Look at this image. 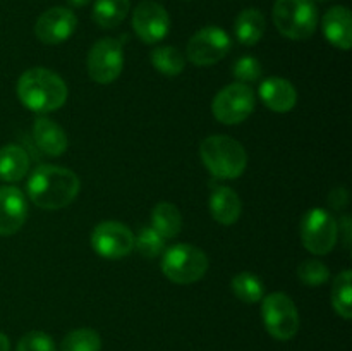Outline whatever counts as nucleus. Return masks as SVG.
<instances>
[{
    "label": "nucleus",
    "instance_id": "1",
    "mask_svg": "<svg viewBox=\"0 0 352 351\" xmlns=\"http://www.w3.org/2000/svg\"><path fill=\"white\" fill-rule=\"evenodd\" d=\"M81 189V181L71 169L40 165L28 181V196L36 206L58 210L71 205Z\"/></svg>",
    "mask_w": 352,
    "mask_h": 351
},
{
    "label": "nucleus",
    "instance_id": "2",
    "mask_svg": "<svg viewBox=\"0 0 352 351\" xmlns=\"http://www.w3.org/2000/svg\"><path fill=\"white\" fill-rule=\"evenodd\" d=\"M17 96L31 112L48 114L64 107L67 100V85L57 72L33 67L21 74L17 81Z\"/></svg>",
    "mask_w": 352,
    "mask_h": 351
},
{
    "label": "nucleus",
    "instance_id": "3",
    "mask_svg": "<svg viewBox=\"0 0 352 351\" xmlns=\"http://www.w3.org/2000/svg\"><path fill=\"white\" fill-rule=\"evenodd\" d=\"M199 157L205 167L219 179H237L248 165L243 145L223 134L205 138L199 145Z\"/></svg>",
    "mask_w": 352,
    "mask_h": 351
},
{
    "label": "nucleus",
    "instance_id": "4",
    "mask_svg": "<svg viewBox=\"0 0 352 351\" xmlns=\"http://www.w3.org/2000/svg\"><path fill=\"white\" fill-rule=\"evenodd\" d=\"M274 23L289 40H308L318 26V10L311 0H277Z\"/></svg>",
    "mask_w": 352,
    "mask_h": 351
},
{
    "label": "nucleus",
    "instance_id": "5",
    "mask_svg": "<svg viewBox=\"0 0 352 351\" xmlns=\"http://www.w3.org/2000/svg\"><path fill=\"white\" fill-rule=\"evenodd\" d=\"M208 270V257L201 248L189 243H177L165 251L162 272L175 284H192Z\"/></svg>",
    "mask_w": 352,
    "mask_h": 351
},
{
    "label": "nucleus",
    "instance_id": "6",
    "mask_svg": "<svg viewBox=\"0 0 352 351\" xmlns=\"http://www.w3.org/2000/svg\"><path fill=\"white\" fill-rule=\"evenodd\" d=\"M299 233L309 253L327 255L339 240V224L325 209H311L302 215Z\"/></svg>",
    "mask_w": 352,
    "mask_h": 351
},
{
    "label": "nucleus",
    "instance_id": "7",
    "mask_svg": "<svg viewBox=\"0 0 352 351\" xmlns=\"http://www.w3.org/2000/svg\"><path fill=\"white\" fill-rule=\"evenodd\" d=\"M261 317L267 332L278 341H289L299 330V313L291 296L272 292L261 303Z\"/></svg>",
    "mask_w": 352,
    "mask_h": 351
},
{
    "label": "nucleus",
    "instance_id": "8",
    "mask_svg": "<svg viewBox=\"0 0 352 351\" xmlns=\"http://www.w3.org/2000/svg\"><path fill=\"white\" fill-rule=\"evenodd\" d=\"M254 110V92L244 83H232L217 93L212 112L217 120L227 126H236L246 120Z\"/></svg>",
    "mask_w": 352,
    "mask_h": 351
},
{
    "label": "nucleus",
    "instance_id": "9",
    "mask_svg": "<svg viewBox=\"0 0 352 351\" xmlns=\"http://www.w3.org/2000/svg\"><path fill=\"white\" fill-rule=\"evenodd\" d=\"M88 74L98 85H110L120 76L124 67V52L120 41L102 38L89 48Z\"/></svg>",
    "mask_w": 352,
    "mask_h": 351
},
{
    "label": "nucleus",
    "instance_id": "10",
    "mask_svg": "<svg viewBox=\"0 0 352 351\" xmlns=\"http://www.w3.org/2000/svg\"><path fill=\"white\" fill-rule=\"evenodd\" d=\"M232 41L229 34L219 26H206L203 30L196 31L188 41V58L195 65L199 67H208L217 64L229 54Z\"/></svg>",
    "mask_w": 352,
    "mask_h": 351
},
{
    "label": "nucleus",
    "instance_id": "11",
    "mask_svg": "<svg viewBox=\"0 0 352 351\" xmlns=\"http://www.w3.org/2000/svg\"><path fill=\"white\" fill-rule=\"evenodd\" d=\"M91 248L103 258L119 260L127 257L134 248L133 231L117 220H105L91 233Z\"/></svg>",
    "mask_w": 352,
    "mask_h": 351
},
{
    "label": "nucleus",
    "instance_id": "12",
    "mask_svg": "<svg viewBox=\"0 0 352 351\" xmlns=\"http://www.w3.org/2000/svg\"><path fill=\"white\" fill-rule=\"evenodd\" d=\"M133 30L143 43H158L170 31V17L158 2L143 0L133 12Z\"/></svg>",
    "mask_w": 352,
    "mask_h": 351
},
{
    "label": "nucleus",
    "instance_id": "13",
    "mask_svg": "<svg viewBox=\"0 0 352 351\" xmlns=\"http://www.w3.org/2000/svg\"><path fill=\"white\" fill-rule=\"evenodd\" d=\"M78 28V17L71 9L52 7L38 17L34 34L45 45H58L67 41Z\"/></svg>",
    "mask_w": 352,
    "mask_h": 351
},
{
    "label": "nucleus",
    "instance_id": "14",
    "mask_svg": "<svg viewBox=\"0 0 352 351\" xmlns=\"http://www.w3.org/2000/svg\"><path fill=\"white\" fill-rule=\"evenodd\" d=\"M28 219V203L16 186L0 188V236H12Z\"/></svg>",
    "mask_w": 352,
    "mask_h": 351
},
{
    "label": "nucleus",
    "instance_id": "15",
    "mask_svg": "<svg viewBox=\"0 0 352 351\" xmlns=\"http://www.w3.org/2000/svg\"><path fill=\"white\" fill-rule=\"evenodd\" d=\"M260 98L270 110L278 114L291 112L298 102V92L291 81L284 78H267L260 85Z\"/></svg>",
    "mask_w": 352,
    "mask_h": 351
},
{
    "label": "nucleus",
    "instance_id": "16",
    "mask_svg": "<svg viewBox=\"0 0 352 351\" xmlns=\"http://www.w3.org/2000/svg\"><path fill=\"white\" fill-rule=\"evenodd\" d=\"M322 30L333 47L340 50H349L352 47V16L347 7L336 6L327 10Z\"/></svg>",
    "mask_w": 352,
    "mask_h": 351
},
{
    "label": "nucleus",
    "instance_id": "17",
    "mask_svg": "<svg viewBox=\"0 0 352 351\" xmlns=\"http://www.w3.org/2000/svg\"><path fill=\"white\" fill-rule=\"evenodd\" d=\"M33 136L38 148L45 155L60 157L67 150V134L55 120L47 117H38L33 124Z\"/></svg>",
    "mask_w": 352,
    "mask_h": 351
},
{
    "label": "nucleus",
    "instance_id": "18",
    "mask_svg": "<svg viewBox=\"0 0 352 351\" xmlns=\"http://www.w3.org/2000/svg\"><path fill=\"white\" fill-rule=\"evenodd\" d=\"M210 212L212 217L222 226H232L239 220L243 212V203L237 193L227 186H219L210 196Z\"/></svg>",
    "mask_w": 352,
    "mask_h": 351
},
{
    "label": "nucleus",
    "instance_id": "19",
    "mask_svg": "<svg viewBox=\"0 0 352 351\" xmlns=\"http://www.w3.org/2000/svg\"><path fill=\"white\" fill-rule=\"evenodd\" d=\"M30 171V155L19 145H6L0 148V179L17 182Z\"/></svg>",
    "mask_w": 352,
    "mask_h": 351
},
{
    "label": "nucleus",
    "instance_id": "20",
    "mask_svg": "<svg viewBox=\"0 0 352 351\" xmlns=\"http://www.w3.org/2000/svg\"><path fill=\"white\" fill-rule=\"evenodd\" d=\"M265 30H267V21L258 9H244L243 12H239L234 24L237 41L246 47L256 45L263 38Z\"/></svg>",
    "mask_w": 352,
    "mask_h": 351
},
{
    "label": "nucleus",
    "instance_id": "21",
    "mask_svg": "<svg viewBox=\"0 0 352 351\" xmlns=\"http://www.w3.org/2000/svg\"><path fill=\"white\" fill-rule=\"evenodd\" d=\"M131 9L129 0H95L91 17L100 28L112 30L127 17Z\"/></svg>",
    "mask_w": 352,
    "mask_h": 351
},
{
    "label": "nucleus",
    "instance_id": "22",
    "mask_svg": "<svg viewBox=\"0 0 352 351\" xmlns=\"http://www.w3.org/2000/svg\"><path fill=\"white\" fill-rule=\"evenodd\" d=\"M151 224L153 229L160 234L164 240H172L177 236L182 229L181 212L175 205L168 202L157 203V206L151 212Z\"/></svg>",
    "mask_w": 352,
    "mask_h": 351
},
{
    "label": "nucleus",
    "instance_id": "23",
    "mask_svg": "<svg viewBox=\"0 0 352 351\" xmlns=\"http://www.w3.org/2000/svg\"><path fill=\"white\" fill-rule=\"evenodd\" d=\"M332 305L342 319H352V272L349 268L342 270L333 279Z\"/></svg>",
    "mask_w": 352,
    "mask_h": 351
},
{
    "label": "nucleus",
    "instance_id": "24",
    "mask_svg": "<svg viewBox=\"0 0 352 351\" xmlns=\"http://www.w3.org/2000/svg\"><path fill=\"white\" fill-rule=\"evenodd\" d=\"M151 64L165 76H179L184 71L186 57L175 47H158L151 52Z\"/></svg>",
    "mask_w": 352,
    "mask_h": 351
},
{
    "label": "nucleus",
    "instance_id": "25",
    "mask_svg": "<svg viewBox=\"0 0 352 351\" xmlns=\"http://www.w3.org/2000/svg\"><path fill=\"white\" fill-rule=\"evenodd\" d=\"M232 291L237 299L244 303H258L263 299V282L251 272H241L234 275Z\"/></svg>",
    "mask_w": 352,
    "mask_h": 351
},
{
    "label": "nucleus",
    "instance_id": "26",
    "mask_svg": "<svg viewBox=\"0 0 352 351\" xmlns=\"http://www.w3.org/2000/svg\"><path fill=\"white\" fill-rule=\"evenodd\" d=\"M102 350V337L95 329H76L71 330L62 339L60 351H100Z\"/></svg>",
    "mask_w": 352,
    "mask_h": 351
},
{
    "label": "nucleus",
    "instance_id": "27",
    "mask_svg": "<svg viewBox=\"0 0 352 351\" xmlns=\"http://www.w3.org/2000/svg\"><path fill=\"white\" fill-rule=\"evenodd\" d=\"M298 277L305 286L318 288L329 281L330 270L323 262L316 260V258H308L298 267Z\"/></svg>",
    "mask_w": 352,
    "mask_h": 351
},
{
    "label": "nucleus",
    "instance_id": "28",
    "mask_svg": "<svg viewBox=\"0 0 352 351\" xmlns=\"http://www.w3.org/2000/svg\"><path fill=\"white\" fill-rule=\"evenodd\" d=\"M134 248L143 255L144 258H155L164 251L165 240L153 229V227H143L138 236H134Z\"/></svg>",
    "mask_w": 352,
    "mask_h": 351
},
{
    "label": "nucleus",
    "instance_id": "29",
    "mask_svg": "<svg viewBox=\"0 0 352 351\" xmlns=\"http://www.w3.org/2000/svg\"><path fill=\"white\" fill-rule=\"evenodd\" d=\"M16 351H57V348H55L54 339L47 332L31 330L21 337Z\"/></svg>",
    "mask_w": 352,
    "mask_h": 351
},
{
    "label": "nucleus",
    "instance_id": "30",
    "mask_svg": "<svg viewBox=\"0 0 352 351\" xmlns=\"http://www.w3.org/2000/svg\"><path fill=\"white\" fill-rule=\"evenodd\" d=\"M234 78L237 83H254L261 79L263 74V67H261L260 61L254 57H241L239 61L234 64Z\"/></svg>",
    "mask_w": 352,
    "mask_h": 351
},
{
    "label": "nucleus",
    "instance_id": "31",
    "mask_svg": "<svg viewBox=\"0 0 352 351\" xmlns=\"http://www.w3.org/2000/svg\"><path fill=\"white\" fill-rule=\"evenodd\" d=\"M349 202V195H347V189L346 188H336L329 196V203L330 206H333L336 210L344 209Z\"/></svg>",
    "mask_w": 352,
    "mask_h": 351
},
{
    "label": "nucleus",
    "instance_id": "32",
    "mask_svg": "<svg viewBox=\"0 0 352 351\" xmlns=\"http://www.w3.org/2000/svg\"><path fill=\"white\" fill-rule=\"evenodd\" d=\"M339 231H342L344 233V246L349 250L351 246V217L347 215H342V222L339 224Z\"/></svg>",
    "mask_w": 352,
    "mask_h": 351
},
{
    "label": "nucleus",
    "instance_id": "33",
    "mask_svg": "<svg viewBox=\"0 0 352 351\" xmlns=\"http://www.w3.org/2000/svg\"><path fill=\"white\" fill-rule=\"evenodd\" d=\"M0 351H10V341L3 332H0Z\"/></svg>",
    "mask_w": 352,
    "mask_h": 351
},
{
    "label": "nucleus",
    "instance_id": "34",
    "mask_svg": "<svg viewBox=\"0 0 352 351\" xmlns=\"http://www.w3.org/2000/svg\"><path fill=\"white\" fill-rule=\"evenodd\" d=\"M89 2H91V0H69V3L74 7H85V6H88Z\"/></svg>",
    "mask_w": 352,
    "mask_h": 351
},
{
    "label": "nucleus",
    "instance_id": "35",
    "mask_svg": "<svg viewBox=\"0 0 352 351\" xmlns=\"http://www.w3.org/2000/svg\"><path fill=\"white\" fill-rule=\"evenodd\" d=\"M316 2H327V0H316Z\"/></svg>",
    "mask_w": 352,
    "mask_h": 351
}]
</instances>
